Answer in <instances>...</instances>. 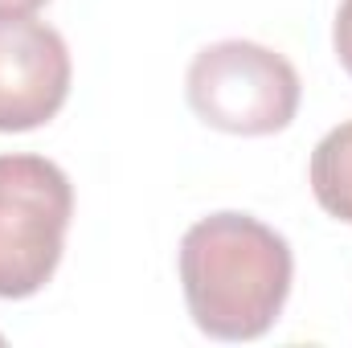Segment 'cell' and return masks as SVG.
<instances>
[{"mask_svg":"<svg viewBox=\"0 0 352 348\" xmlns=\"http://www.w3.org/2000/svg\"><path fill=\"white\" fill-rule=\"evenodd\" d=\"M184 98L192 115L226 135H274L299 115L303 83L295 66L258 41H213L184 74Z\"/></svg>","mask_w":352,"mask_h":348,"instance_id":"obj_2","label":"cell"},{"mask_svg":"<svg viewBox=\"0 0 352 348\" xmlns=\"http://www.w3.org/2000/svg\"><path fill=\"white\" fill-rule=\"evenodd\" d=\"M74 184L33 152L0 156V299L37 295L62 266Z\"/></svg>","mask_w":352,"mask_h":348,"instance_id":"obj_3","label":"cell"},{"mask_svg":"<svg viewBox=\"0 0 352 348\" xmlns=\"http://www.w3.org/2000/svg\"><path fill=\"white\" fill-rule=\"evenodd\" d=\"M307 180H311V197L316 205L352 226V119L332 127L316 152H311V164H307Z\"/></svg>","mask_w":352,"mask_h":348,"instance_id":"obj_5","label":"cell"},{"mask_svg":"<svg viewBox=\"0 0 352 348\" xmlns=\"http://www.w3.org/2000/svg\"><path fill=\"white\" fill-rule=\"evenodd\" d=\"M0 345H4V336H0Z\"/></svg>","mask_w":352,"mask_h":348,"instance_id":"obj_8","label":"cell"},{"mask_svg":"<svg viewBox=\"0 0 352 348\" xmlns=\"http://www.w3.org/2000/svg\"><path fill=\"white\" fill-rule=\"evenodd\" d=\"M176 270L184 307L209 340H258L287 307L295 254L274 226L221 209L184 230Z\"/></svg>","mask_w":352,"mask_h":348,"instance_id":"obj_1","label":"cell"},{"mask_svg":"<svg viewBox=\"0 0 352 348\" xmlns=\"http://www.w3.org/2000/svg\"><path fill=\"white\" fill-rule=\"evenodd\" d=\"M50 0H0V21H21V17H33L41 12Z\"/></svg>","mask_w":352,"mask_h":348,"instance_id":"obj_7","label":"cell"},{"mask_svg":"<svg viewBox=\"0 0 352 348\" xmlns=\"http://www.w3.org/2000/svg\"><path fill=\"white\" fill-rule=\"evenodd\" d=\"M74 62L45 21H0V131L45 127L70 98Z\"/></svg>","mask_w":352,"mask_h":348,"instance_id":"obj_4","label":"cell"},{"mask_svg":"<svg viewBox=\"0 0 352 348\" xmlns=\"http://www.w3.org/2000/svg\"><path fill=\"white\" fill-rule=\"evenodd\" d=\"M332 50L344 66V74L352 78V0H340L336 21H332Z\"/></svg>","mask_w":352,"mask_h":348,"instance_id":"obj_6","label":"cell"}]
</instances>
